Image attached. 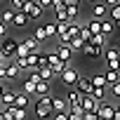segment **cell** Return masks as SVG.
I'll return each mask as SVG.
<instances>
[{
	"mask_svg": "<svg viewBox=\"0 0 120 120\" xmlns=\"http://www.w3.org/2000/svg\"><path fill=\"white\" fill-rule=\"evenodd\" d=\"M113 28H115L113 19H111V17H104V19H101V33H104V35H111Z\"/></svg>",
	"mask_w": 120,
	"mask_h": 120,
	"instance_id": "18",
	"label": "cell"
},
{
	"mask_svg": "<svg viewBox=\"0 0 120 120\" xmlns=\"http://www.w3.org/2000/svg\"><path fill=\"white\" fill-rule=\"evenodd\" d=\"M0 40H3V42H0V59H12V56L17 54L19 42H17L14 38H7V35H3Z\"/></svg>",
	"mask_w": 120,
	"mask_h": 120,
	"instance_id": "1",
	"label": "cell"
},
{
	"mask_svg": "<svg viewBox=\"0 0 120 120\" xmlns=\"http://www.w3.org/2000/svg\"><path fill=\"white\" fill-rule=\"evenodd\" d=\"M90 35H92V33H90V28H87V26L82 24V26H80V38H82V40H87Z\"/></svg>",
	"mask_w": 120,
	"mask_h": 120,
	"instance_id": "36",
	"label": "cell"
},
{
	"mask_svg": "<svg viewBox=\"0 0 120 120\" xmlns=\"http://www.w3.org/2000/svg\"><path fill=\"white\" fill-rule=\"evenodd\" d=\"M78 92H82V94H87L90 90H92V80L87 78V75H78V80H75V85H73Z\"/></svg>",
	"mask_w": 120,
	"mask_h": 120,
	"instance_id": "13",
	"label": "cell"
},
{
	"mask_svg": "<svg viewBox=\"0 0 120 120\" xmlns=\"http://www.w3.org/2000/svg\"><path fill=\"white\" fill-rule=\"evenodd\" d=\"M113 111H115V106L108 104L106 99L99 101V106H97V115H99V120H113Z\"/></svg>",
	"mask_w": 120,
	"mask_h": 120,
	"instance_id": "6",
	"label": "cell"
},
{
	"mask_svg": "<svg viewBox=\"0 0 120 120\" xmlns=\"http://www.w3.org/2000/svg\"><path fill=\"white\" fill-rule=\"evenodd\" d=\"M68 45H71V49H73V52H80V49H82V45H85V40H82L80 35H73V38L68 40Z\"/></svg>",
	"mask_w": 120,
	"mask_h": 120,
	"instance_id": "23",
	"label": "cell"
},
{
	"mask_svg": "<svg viewBox=\"0 0 120 120\" xmlns=\"http://www.w3.org/2000/svg\"><path fill=\"white\" fill-rule=\"evenodd\" d=\"M101 3H106V5L111 7V5H115V3H120V0H101Z\"/></svg>",
	"mask_w": 120,
	"mask_h": 120,
	"instance_id": "43",
	"label": "cell"
},
{
	"mask_svg": "<svg viewBox=\"0 0 120 120\" xmlns=\"http://www.w3.org/2000/svg\"><path fill=\"white\" fill-rule=\"evenodd\" d=\"M56 54H59V59H61V61L71 64V56H73V49H71V45H68V42H59V45H56Z\"/></svg>",
	"mask_w": 120,
	"mask_h": 120,
	"instance_id": "9",
	"label": "cell"
},
{
	"mask_svg": "<svg viewBox=\"0 0 120 120\" xmlns=\"http://www.w3.org/2000/svg\"><path fill=\"white\" fill-rule=\"evenodd\" d=\"M78 12H80V5H66V14H68V21L78 19Z\"/></svg>",
	"mask_w": 120,
	"mask_h": 120,
	"instance_id": "26",
	"label": "cell"
},
{
	"mask_svg": "<svg viewBox=\"0 0 120 120\" xmlns=\"http://www.w3.org/2000/svg\"><path fill=\"white\" fill-rule=\"evenodd\" d=\"M3 90H5V85H3V80H0V94H3Z\"/></svg>",
	"mask_w": 120,
	"mask_h": 120,
	"instance_id": "45",
	"label": "cell"
},
{
	"mask_svg": "<svg viewBox=\"0 0 120 120\" xmlns=\"http://www.w3.org/2000/svg\"><path fill=\"white\" fill-rule=\"evenodd\" d=\"M21 90H24L26 94H33V92H35V82H33V80H26V82L21 85Z\"/></svg>",
	"mask_w": 120,
	"mask_h": 120,
	"instance_id": "34",
	"label": "cell"
},
{
	"mask_svg": "<svg viewBox=\"0 0 120 120\" xmlns=\"http://www.w3.org/2000/svg\"><path fill=\"white\" fill-rule=\"evenodd\" d=\"M106 90L111 92V97H115V99H120V80H115V82H111V85H108Z\"/></svg>",
	"mask_w": 120,
	"mask_h": 120,
	"instance_id": "28",
	"label": "cell"
},
{
	"mask_svg": "<svg viewBox=\"0 0 120 120\" xmlns=\"http://www.w3.org/2000/svg\"><path fill=\"white\" fill-rule=\"evenodd\" d=\"M78 75H80V73H78V71H75L73 66H68V64H66V68H64L61 73H59L56 78L61 80V82H64L66 87H73V85H75V80H78Z\"/></svg>",
	"mask_w": 120,
	"mask_h": 120,
	"instance_id": "4",
	"label": "cell"
},
{
	"mask_svg": "<svg viewBox=\"0 0 120 120\" xmlns=\"http://www.w3.org/2000/svg\"><path fill=\"white\" fill-rule=\"evenodd\" d=\"M38 49H40V40H35L33 35H28L26 40H21V42H19L17 54H28V52H38Z\"/></svg>",
	"mask_w": 120,
	"mask_h": 120,
	"instance_id": "5",
	"label": "cell"
},
{
	"mask_svg": "<svg viewBox=\"0 0 120 120\" xmlns=\"http://www.w3.org/2000/svg\"><path fill=\"white\" fill-rule=\"evenodd\" d=\"M45 94H49V80H38L33 97H45Z\"/></svg>",
	"mask_w": 120,
	"mask_h": 120,
	"instance_id": "16",
	"label": "cell"
},
{
	"mask_svg": "<svg viewBox=\"0 0 120 120\" xmlns=\"http://www.w3.org/2000/svg\"><path fill=\"white\" fill-rule=\"evenodd\" d=\"M3 35H7V26H5L3 21H0V38H3Z\"/></svg>",
	"mask_w": 120,
	"mask_h": 120,
	"instance_id": "41",
	"label": "cell"
},
{
	"mask_svg": "<svg viewBox=\"0 0 120 120\" xmlns=\"http://www.w3.org/2000/svg\"><path fill=\"white\" fill-rule=\"evenodd\" d=\"M40 52V49H38ZM38 52H28V66L31 68H38Z\"/></svg>",
	"mask_w": 120,
	"mask_h": 120,
	"instance_id": "33",
	"label": "cell"
},
{
	"mask_svg": "<svg viewBox=\"0 0 120 120\" xmlns=\"http://www.w3.org/2000/svg\"><path fill=\"white\" fill-rule=\"evenodd\" d=\"M35 118H49L52 115V106H49V94L45 97H38V104H35Z\"/></svg>",
	"mask_w": 120,
	"mask_h": 120,
	"instance_id": "2",
	"label": "cell"
},
{
	"mask_svg": "<svg viewBox=\"0 0 120 120\" xmlns=\"http://www.w3.org/2000/svg\"><path fill=\"white\" fill-rule=\"evenodd\" d=\"M38 5H40L42 10H47V7H52V0H38Z\"/></svg>",
	"mask_w": 120,
	"mask_h": 120,
	"instance_id": "38",
	"label": "cell"
},
{
	"mask_svg": "<svg viewBox=\"0 0 120 120\" xmlns=\"http://www.w3.org/2000/svg\"><path fill=\"white\" fill-rule=\"evenodd\" d=\"M92 17H97V19H104V17H108V5H106V3H101V0L92 3Z\"/></svg>",
	"mask_w": 120,
	"mask_h": 120,
	"instance_id": "11",
	"label": "cell"
},
{
	"mask_svg": "<svg viewBox=\"0 0 120 120\" xmlns=\"http://www.w3.org/2000/svg\"><path fill=\"white\" fill-rule=\"evenodd\" d=\"M90 80H92L94 87H106V78H104V73H94Z\"/></svg>",
	"mask_w": 120,
	"mask_h": 120,
	"instance_id": "27",
	"label": "cell"
},
{
	"mask_svg": "<svg viewBox=\"0 0 120 120\" xmlns=\"http://www.w3.org/2000/svg\"><path fill=\"white\" fill-rule=\"evenodd\" d=\"M113 120H120V104H118L115 111H113Z\"/></svg>",
	"mask_w": 120,
	"mask_h": 120,
	"instance_id": "40",
	"label": "cell"
},
{
	"mask_svg": "<svg viewBox=\"0 0 120 120\" xmlns=\"http://www.w3.org/2000/svg\"><path fill=\"white\" fill-rule=\"evenodd\" d=\"M0 104H3V108H5V106H10V104H14V92L3 90V94H0Z\"/></svg>",
	"mask_w": 120,
	"mask_h": 120,
	"instance_id": "22",
	"label": "cell"
},
{
	"mask_svg": "<svg viewBox=\"0 0 120 120\" xmlns=\"http://www.w3.org/2000/svg\"><path fill=\"white\" fill-rule=\"evenodd\" d=\"M87 3H97V0H87Z\"/></svg>",
	"mask_w": 120,
	"mask_h": 120,
	"instance_id": "46",
	"label": "cell"
},
{
	"mask_svg": "<svg viewBox=\"0 0 120 120\" xmlns=\"http://www.w3.org/2000/svg\"><path fill=\"white\" fill-rule=\"evenodd\" d=\"M42 26H45L47 38H49V35H56V21H47V24H42Z\"/></svg>",
	"mask_w": 120,
	"mask_h": 120,
	"instance_id": "29",
	"label": "cell"
},
{
	"mask_svg": "<svg viewBox=\"0 0 120 120\" xmlns=\"http://www.w3.org/2000/svg\"><path fill=\"white\" fill-rule=\"evenodd\" d=\"M0 61H3V59H0Z\"/></svg>",
	"mask_w": 120,
	"mask_h": 120,
	"instance_id": "47",
	"label": "cell"
},
{
	"mask_svg": "<svg viewBox=\"0 0 120 120\" xmlns=\"http://www.w3.org/2000/svg\"><path fill=\"white\" fill-rule=\"evenodd\" d=\"M28 101H31V94H26V92H21V94H14V106H19V108H26V106H28Z\"/></svg>",
	"mask_w": 120,
	"mask_h": 120,
	"instance_id": "19",
	"label": "cell"
},
{
	"mask_svg": "<svg viewBox=\"0 0 120 120\" xmlns=\"http://www.w3.org/2000/svg\"><path fill=\"white\" fill-rule=\"evenodd\" d=\"M47 66L54 71V75H59V73L66 68V61H61L59 54H49V52H47Z\"/></svg>",
	"mask_w": 120,
	"mask_h": 120,
	"instance_id": "7",
	"label": "cell"
},
{
	"mask_svg": "<svg viewBox=\"0 0 120 120\" xmlns=\"http://www.w3.org/2000/svg\"><path fill=\"white\" fill-rule=\"evenodd\" d=\"M80 106L85 108V111H97V106H99V101L87 92V94H82V99H80Z\"/></svg>",
	"mask_w": 120,
	"mask_h": 120,
	"instance_id": "15",
	"label": "cell"
},
{
	"mask_svg": "<svg viewBox=\"0 0 120 120\" xmlns=\"http://www.w3.org/2000/svg\"><path fill=\"white\" fill-rule=\"evenodd\" d=\"M82 120H99V115H97V111H85Z\"/></svg>",
	"mask_w": 120,
	"mask_h": 120,
	"instance_id": "35",
	"label": "cell"
},
{
	"mask_svg": "<svg viewBox=\"0 0 120 120\" xmlns=\"http://www.w3.org/2000/svg\"><path fill=\"white\" fill-rule=\"evenodd\" d=\"M17 75H19V66L12 59H5V80H14Z\"/></svg>",
	"mask_w": 120,
	"mask_h": 120,
	"instance_id": "12",
	"label": "cell"
},
{
	"mask_svg": "<svg viewBox=\"0 0 120 120\" xmlns=\"http://www.w3.org/2000/svg\"><path fill=\"white\" fill-rule=\"evenodd\" d=\"M64 5H80V0H64Z\"/></svg>",
	"mask_w": 120,
	"mask_h": 120,
	"instance_id": "42",
	"label": "cell"
},
{
	"mask_svg": "<svg viewBox=\"0 0 120 120\" xmlns=\"http://www.w3.org/2000/svg\"><path fill=\"white\" fill-rule=\"evenodd\" d=\"M40 66H47V54H40L38 52V68Z\"/></svg>",
	"mask_w": 120,
	"mask_h": 120,
	"instance_id": "37",
	"label": "cell"
},
{
	"mask_svg": "<svg viewBox=\"0 0 120 120\" xmlns=\"http://www.w3.org/2000/svg\"><path fill=\"white\" fill-rule=\"evenodd\" d=\"M33 38H35V40H40V42H42V40H47V33H45V26H38V28H35V33H33Z\"/></svg>",
	"mask_w": 120,
	"mask_h": 120,
	"instance_id": "32",
	"label": "cell"
},
{
	"mask_svg": "<svg viewBox=\"0 0 120 120\" xmlns=\"http://www.w3.org/2000/svg\"><path fill=\"white\" fill-rule=\"evenodd\" d=\"M12 19H14V7H12V10H5V12H0V21H3L5 26H12Z\"/></svg>",
	"mask_w": 120,
	"mask_h": 120,
	"instance_id": "21",
	"label": "cell"
},
{
	"mask_svg": "<svg viewBox=\"0 0 120 120\" xmlns=\"http://www.w3.org/2000/svg\"><path fill=\"white\" fill-rule=\"evenodd\" d=\"M21 12H26V14H28V19H40L45 10L38 5V0H24V5H21Z\"/></svg>",
	"mask_w": 120,
	"mask_h": 120,
	"instance_id": "3",
	"label": "cell"
},
{
	"mask_svg": "<svg viewBox=\"0 0 120 120\" xmlns=\"http://www.w3.org/2000/svg\"><path fill=\"white\" fill-rule=\"evenodd\" d=\"M12 118H14V120H24V118H26V111L19 108V106H12Z\"/></svg>",
	"mask_w": 120,
	"mask_h": 120,
	"instance_id": "30",
	"label": "cell"
},
{
	"mask_svg": "<svg viewBox=\"0 0 120 120\" xmlns=\"http://www.w3.org/2000/svg\"><path fill=\"white\" fill-rule=\"evenodd\" d=\"M28 21H31V19H28V14H26V12H21V10H14V19H12V26H17V28H24Z\"/></svg>",
	"mask_w": 120,
	"mask_h": 120,
	"instance_id": "14",
	"label": "cell"
},
{
	"mask_svg": "<svg viewBox=\"0 0 120 120\" xmlns=\"http://www.w3.org/2000/svg\"><path fill=\"white\" fill-rule=\"evenodd\" d=\"M49 106H52V113H56V111H68L66 97H52V94H49Z\"/></svg>",
	"mask_w": 120,
	"mask_h": 120,
	"instance_id": "10",
	"label": "cell"
},
{
	"mask_svg": "<svg viewBox=\"0 0 120 120\" xmlns=\"http://www.w3.org/2000/svg\"><path fill=\"white\" fill-rule=\"evenodd\" d=\"M113 24H115V28H120V19H113Z\"/></svg>",
	"mask_w": 120,
	"mask_h": 120,
	"instance_id": "44",
	"label": "cell"
},
{
	"mask_svg": "<svg viewBox=\"0 0 120 120\" xmlns=\"http://www.w3.org/2000/svg\"><path fill=\"white\" fill-rule=\"evenodd\" d=\"M10 3H12V7H14V10H21V5H24V0H10Z\"/></svg>",
	"mask_w": 120,
	"mask_h": 120,
	"instance_id": "39",
	"label": "cell"
},
{
	"mask_svg": "<svg viewBox=\"0 0 120 120\" xmlns=\"http://www.w3.org/2000/svg\"><path fill=\"white\" fill-rule=\"evenodd\" d=\"M38 73H40V78H42V80H54V78H56V75H54V71H52L49 66H40V68H38Z\"/></svg>",
	"mask_w": 120,
	"mask_h": 120,
	"instance_id": "24",
	"label": "cell"
},
{
	"mask_svg": "<svg viewBox=\"0 0 120 120\" xmlns=\"http://www.w3.org/2000/svg\"><path fill=\"white\" fill-rule=\"evenodd\" d=\"M104 78H106V87H108L111 82H115V80H120V71H115V68H106V73H104Z\"/></svg>",
	"mask_w": 120,
	"mask_h": 120,
	"instance_id": "20",
	"label": "cell"
},
{
	"mask_svg": "<svg viewBox=\"0 0 120 120\" xmlns=\"http://www.w3.org/2000/svg\"><path fill=\"white\" fill-rule=\"evenodd\" d=\"M106 66H108V68L120 71V56H111V59H106Z\"/></svg>",
	"mask_w": 120,
	"mask_h": 120,
	"instance_id": "31",
	"label": "cell"
},
{
	"mask_svg": "<svg viewBox=\"0 0 120 120\" xmlns=\"http://www.w3.org/2000/svg\"><path fill=\"white\" fill-rule=\"evenodd\" d=\"M80 52H85L90 59H101V56H104V47H101V45H92V42H87V40H85V45H82Z\"/></svg>",
	"mask_w": 120,
	"mask_h": 120,
	"instance_id": "8",
	"label": "cell"
},
{
	"mask_svg": "<svg viewBox=\"0 0 120 120\" xmlns=\"http://www.w3.org/2000/svg\"><path fill=\"white\" fill-rule=\"evenodd\" d=\"M90 94H92V97H94L97 101H104V99H106V87H94V85H92Z\"/></svg>",
	"mask_w": 120,
	"mask_h": 120,
	"instance_id": "25",
	"label": "cell"
},
{
	"mask_svg": "<svg viewBox=\"0 0 120 120\" xmlns=\"http://www.w3.org/2000/svg\"><path fill=\"white\" fill-rule=\"evenodd\" d=\"M80 99H82V92H78V90L68 92V94H66V101H68V108H73V106H80Z\"/></svg>",
	"mask_w": 120,
	"mask_h": 120,
	"instance_id": "17",
	"label": "cell"
}]
</instances>
